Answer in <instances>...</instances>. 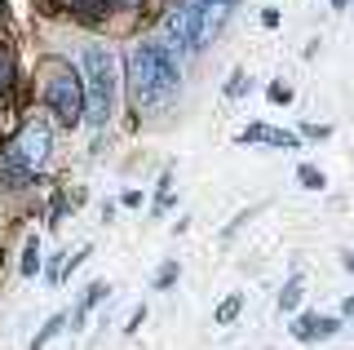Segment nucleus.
I'll return each mask as SVG.
<instances>
[{
	"mask_svg": "<svg viewBox=\"0 0 354 350\" xmlns=\"http://www.w3.org/2000/svg\"><path fill=\"white\" fill-rule=\"evenodd\" d=\"M177 93V62L164 45H138L129 53V98L138 111H155Z\"/></svg>",
	"mask_w": 354,
	"mask_h": 350,
	"instance_id": "obj_1",
	"label": "nucleus"
},
{
	"mask_svg": "<svg viewBox=\"0 0 354 350\" xmlns=\"http://www.w3.org/2000/svg\"><path fill=\"white\" fill-rule=\"evenodd\" d=\"M49 151H53L49 125L31 120V125L5 147V156H0V187H5V191H22V187H31V178H36V169H40L44 160H49Z\"/></svg>",
	"mask_w": 354,
	"mask_h": 350,
	"instance_id": "obj_2",
	"label": "nucleus"
},
{
	"mask_svg": "<svg viewBox=\"0 0 354 350\" xmlns=\"http://www.w3.org/2000/svg\"><path fill=\"white\" fill-rule=\"evenodd\" d=\"M111 98H115V71H111V53L102 45L84 49V120L102 129L111 120Z\"/></svg>",
	"mask_w": 354,
	"mask_h": 350,
	"instance_id": "obj_3",
	"label": "nucleus"
},
{
	"mask_svg": "<svg viewBox=\"0 0 354 350\" xmlns=\"http://www.w3.org/2000/svg\"><path fill=\"white\" fill-rule=\"evenodd\" d=\"M44 102H49V111L62 120L66 129L80 125L84 120V84L75 71H53L49 84H44Z\"/></svg>",
	"mask_w": 354,
	"mask_h": 350,
	"instance_id": "obj_4",
	"label": "nucleus"
},
{
	"mask_svg": "<svg viewBox=\"0 0 354 350\" xmlns=\"http://www.w3.org/2000/svg\"><path fill=\"white\" fill-rule=\"evenodd\" d=\"M164 31H169V40L177 49H204L208 45V31H204V0H195V5H173L169 23H164Z\"/></svg>",
	"mask_w": 354,
	"mask_h": 350,
	"instance_id": "obj_5",
	"label": "nucleus"
},
{
	"mask_svg": "<svg viewBox=\"0 0 354 350\" xmlns=\"http://www.w3.org/2000/svg\"><path fill=\"white\" fill-rule=\"evenodd\" d=\"M337 328H341L337 320H324V315H301V320L292 324V333L301 337V342H319V337H332Z\"/></svg>",
	"mask_w": 354,
	"mask_h": 350,
	"instance_id": "obj_6",
	"label": "nucleus"
},
{
	"mask_svg": "<svg viewBox=\"0 0 354 350\" xmlns=\"http://www.w3.org/2000/svg\"><path fill=\"white\" fill-rule=\"evenodd\" d=\"M239 142H266V147H297V133H288V129H270V125H248Z\"/></svg>",
	"mask_w": 354,
	"mask_h": 350,
	"instance_id": "obj_7",
	"label": "nucleus"
},
{
	"mask_svg": "<svg viewBox=\"0 0 354 350\" xmlns=\"http://www.w3.org/2000/svg\"><path fill=\"white\" fill-rule=\"evenodd\" d=\"M102 297H106V284H93V288H88L84 297H80V306H75V315H71V328H80V324H84V315L93 311V306L102 302Z\"/></svg>",
	"mask_w": 354,
	"mask_h": 350,
	"instance_id": "obj_8",
	"label": "nucleus"
},
{
	"mask_svg": "<svg viewBox=\"0 0 354 350\" xmlns=\"http://www.w3.org/2000/svg\"><path fill=\"white\" fill-rule=\"evenodd\" d=\"M62 320H66V315H53V320H49V324H44L40 333H36V342H31V350H44V346H49V337H58Z\"/></svg>",
	"mask_w": 354,
	"mask_h": 350,
	"instance_id": "obj_9",
	"label": "nucleus"
},
{
	"mask_svg": "<svg viewBox=\"0 0 354 350\" xmlns=\"http://www.w3.org/2000/svg\"><path fill=\"white\" fill-rule=\"evenodd\" d=\"M297 178H301L306 191H324V173H319L315 164H301V169H297Z\"/></svg>",
	"mask_w": 354,
	"mask_h": 350,
	"instance_id": "obj_10",
	"label": "nucleus"
},
{
	"mask_svg": "<svg viewBox=\"0 0 354 350\" xmlns=\"http://www.w3.org/2000/svg\"><path fill=\"white\" fill-rule=\"evenodd\" d=\"M297 302H301V279H292L288 288L279 293V311L288 315V311H297Z\"/></svg>",
	"mask_w": 354,
	"mask_h": 350,
	"instance_id": "obj_11",
	"label": "nucleus"
},
{
	"mask_svg": "<svg viewBox=\"0 0 354 350\" xmlns=\"http://www.w3.org/2000/svg\"><path fill=\"white\" fill-rule=\"evenodd\" d=\"M239 306H243V297L235 293V297H226L217 306V324H235V315H239Z\"/></svg>",
	"mask_w": 354,
	"mask_h": 350,
	"instance_id": "obj_12",
	"label": "nucleus"
},
{
	"mask_svg": "<svg viewBox=\"0 0 354 350\" xmlns=\"http://www.w3.org/2000/svg\"><path fill=\"white\" fill-rule=\"evenodd\" d=\"M9 84H14V53L0 49V93H5Z\"/></svg>",
	"mask_w": 354,
	"mask_h": 350,
	"instance_id": "obj_13",
	"label": "nucleus"
},
{
	"mask_svg": "<svg viewBox=\"0 0 354 350\" xmlns=\"http://www.w3.org/2000/svg\"><path fill=\"white\" fill-rule=\"evenodd\" d=\"M36 270H40V248L36 244H27V253H22V275H36Z\"/></svg>",
	"mask_w": 354,
	"mask_h": 350,
	"instance_id": "obj_14",
	"label": "nucleus"
},
{
	"mask_svg": "<svg viewBox=\"0 0 354 350\" xmlns=\"http://www.w3.org/2000/svg\"><path fill=\"white\" fill-rule=\"evenodd\" d=\"M173 279H177V261H164L160 275H155V288H173Z\"/></svg>",
	"mask_w": 354,
	"mask_h": 350,
	"instance_id": "obj_15",
	"label": "nucleus"
},
{
	"mask_svg": "<svg viewBox=\"0 0 354 350\" xmlns=\"http://www.w3.org/2000/svg\"><path fill=\"white\" fill-rule=\"evenodd\" d=\"M266 98H270V102H279V107H283V102H292V89H288L283 80H274L270 89H266Z\"/></svg>",
	"mask_w": 354,
	"mask_h": 350,
	"instance_id": "obj_16",
	"label": "nucleus"
},
{
	"mask_svg": "<svg viewBox=\"0 0 354 350\" xmlns=\"http://www.w3.org/2000/svg\"><path fill=\"white\" fill-rule=\"evenodd\" d=\"M226 93H230V98H239V93H243V71H235V75H230V84H226Z\"/></svg>",
	"mask_w": 354,
	"mask_h": 350,
	"instance_id": "obj_17",
	"label": "nucleus"
},
{
	"mask_svg": "<svg viewBox=\"0 0 354 350\" xmlns=\"http://www.w3.org/2000/svg\"><path fill=\"white\" fill-rule=\"evenodd\" d=\"M341 311H346V315H354V297H346V306H341Z\"/></svg>",
	"mask_w": 354,
	"mask_h": 350,
	"instance_id": "obj_18",
	"label": "nucleus"
},
{
	"mask_svg": "<svg viewBox=\"0 0 354 350\" xmlns=\"http://www.w3.org/2000/svg\"><path fill=\"white\" fill-rule=\"evenodd\" d=\"M217 5H230V9H235V0H217Z\"/></svg>",
	"mask_w": 354,
	"mask_h": 350,
	"instance_id": "obj_19",
	"label": "nucleus"
},
{
	"mask_svg": "<svg viewBox=\"0 0 354 350\" xmlns=\"http://www.w3.org/2000/svg\"><path fill=\"white\" fill-rule=\"evenodd\" d=\"M115 5H138V0H115Z\"/></svg>",
	"mask_w": 354,
	"mask_h": 350,
	"instance_id": "obj_20",
	"label": "nucleus"
},
{
	"mask_svg": "<svg viewBox=\"0 0 354 350\" xmlns=\"http://www.w3.org/2000/svg\"><path fill=\"white\" fill-rule=\"evenodd\" d=\"M350 270H354V257H350Z\"/></svg>",
	"mask_w": 354,
	"mask_h": 350,
	"instance_id": "obj_21",
	"label": "nucleus"
}]
</instances>
